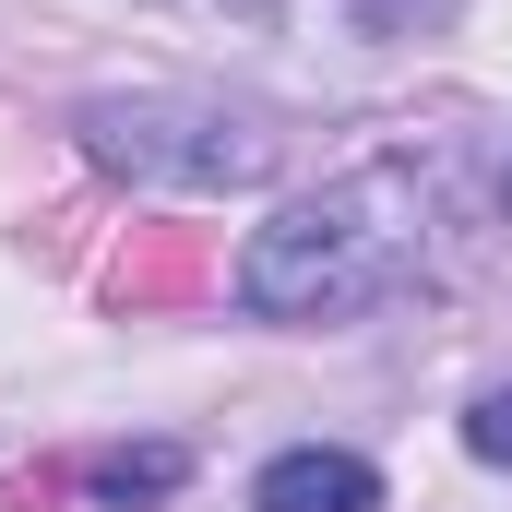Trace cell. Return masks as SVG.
I'll list each match as a JSON object with an SVG mask.
<instances>
[{
  "label": "cell",
  "instance_id": "8992f818",
  "mask_svg": "<svg viewBox=\"0 0 512 512\" xmlns=\"http://www.w3.org/2000/svg\"><path fill=\"white\" fill-rule=\"evenodd\" d=\"M501 203H512V179H501Z\"/></svg>",
  "mask_w": 512,
  "mask_h": 512
},
{
  "label": "cell",
  "instance_id": "5b68a950",
  "mask_svg": "<svg viewBox=\"0 0 512 512\" xmlns=\"http://www.w3.org/2000/svg\"><path fill=\"white\" fill-rule=\"evenodd\" d=\"M465 453H477V465H501V477H512V393H489V405L465 417Z\"/></svg>",
  "mask_w": 512,
  "mask_h": 512
},
{
  "label": "cell",
  "instance_id": "277c9868",
  "mask_svg": "<svg viewBox=\"0 0 512 512\" xmlns=\"http://www.w3.org/2000/svg\"><path fill=\"white\" fill-rule=\"evenodd\" d=\"M179 477H191V465H179L167 441H143V453H96V465H84V489H96V501H167Z\"/></svg>",
  "mask_w": 512,
  "mask_h": 512
},
{
  "label": "cell",
  "instance_id": "6da1fadb",
  "mask_svg": "<svg viewBox=\"0 0 512 512\" xmlns=\"http://www.w3.org/2000/svg\"><path fill=\"white\" fill-rule=\"evenodd\" d=\"M429 227H441L429 167H405V155L346 167V179H322L310 203H286L239 251V298H251L262 322H346V310L393 298L429 262Z\"/></svg>",
  "mask_w": 512,
  "mask_h": 512
},
{
  "label": "cell",
  "instance_id": "3957f363",
  "mask_svg": "<svg viewBox=\"0 0 512 512\" xmlns=\"http://www.w3.org/2000/svg\"><path fill=\"white\" fill-rule=\"evenodd\" d=\"M251 512H382V477L358 453H286V465H262Z\"/></svg>",
  "mask_w": 512,
  "mask_h": 512
},
{
  "label": "cell",
  "instance_id": "7a4b0ae2",
  "mask_svg": "<svg viewBox=\"0 0 512 512\" xmlns=\"http://www.w3.org/2000/svg\"><path fill=\"white\" fill-rule=\"evenodd\" d=\"M84 143L120 179H155V191H251L274 167V131L191 108V96H108V108H84Z\"/></svg>",
  "mask_w": 512,
  "mask_h": 512
}]
</instances>
